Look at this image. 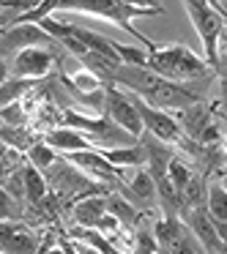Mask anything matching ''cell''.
<instances>
[{"label": "cell", "mask_w": 227, "mask_h": 254, "mask_svg": "<svg viewBox=\"0 0 227 254\" xmlns=\"http://www.w3.org/2000/svg\"><path fill=\"white\" fill-rule=\"evenodd\" d=\"M115 52L121 58L123 66H140L148 68V50H140V47H129V44H118L115 41Z\"/></svg>", "instance_id": "cell-25"}, {"label": "cell", "mask_w": 227, "mask_h": 254, "mask_svg": "<svg viewBox=\"0 0 227 254\" xmlns=\"http://www.w3.org/2000/svg\"><path fill=\"white\" fill-rule=\"evenodd\" d=\"M28 161H30V167H36L39 172H44V175H47V172L58 164V150L41 139V142H33L28 148Z\"/></svg>", "instance_id": "cell-20"}, {"label": "cell", "mask_w": 227, "mask_h": 254, "mask_svg": "<svg viewBox=\"0 0 227 254\" xmlns=\"http://www.w3.org/2000/svg\"><path fill=\"white\" fill-rule=\"evenodd\" d=\"M44 254H69V252H66V249H47Z\"/></svg>", "instance_id": "cell-31"}, {"label": "cell", "mask_w": 227, "mask_h": 254, "mask_svg": "<svg viewBox=\"0 0 227 254\" xmlns=\"http://www.w3.org/2000/svg\"><path fill=\"white\" fill-rule=\"evenodd\" d=\"M39 238L33 230L22 224H14L11 219H3V254H36Z\"/></svg>", "instance_id": "cell-9"}, {"label": "cell", "mask_w": 227, "mask_h": 254, "mask_svg": "<svg viewBox=\"0 0 227 254\" xmlns=\"http://www.w3.org/2000/svg\"><path fill=\"white\" fill-rule=\"evenodd\" d=\"M205 210L214 221H222L227 224V189L222 183H214L208 186V194H205Z\"/></svg>", "instance_id": "cell-21"}, {"label": "cell", "mask_w": 227, "mask_h": 254, "mask_svg": "<svg viewBox=\"0 0 227 254\" xmlns=\"http://www.w3.org/2000/svg\"><path fill=\"white\" fill-rule=\"evenodd\" d=\"M52 63L55 55L44 47H28V50H19L17 55L8 63V77L14 79H39L47 77L52 71Z\"/></svg>", "instance_id": "cell-6"}, {"label": "cell", "mask_w": 227, "mask_h": 254, "mask_svg": "<svg viewBox=\"0 0 227 254\" xmlns=\"http://www.w3.org/2000/svg\"><path fill=\"white\" fill-rule=\"evenodd\" d=\"M192 178H194L192 167H189L183 159H178V156H175V159L170 161V170H167V181L172 183L175 191H181V197H183V191H186V186L192 183Z\"/></svg>", "instance_id": "cell-24"}, {"label": "cell", "mask_w": 227, "mask_h": 254, "mask_svg": "<svg viewBox=\"0 0 227 254\" xmlns=\"http://www.w3.org/2000/svg\"><path fill=\"white\" fill-rule=\"evenodd\" d=\"M156 252H159V241L153 238V232L137 230V235H134V252L132 254H156Z\"/></svg>", "instance_id": "cell-26"}, {"label": "cell", "mask_w": 227, "mask_h": 254, "mask_svg": "<svg viewBox=\"0 0 227 254\" xmlns=\"http://www.w3.org/2000/svg\"><path fill=\"white\" fill-rule=\"evenodd\" d=\"M104 110L110 115V121L115 126H121L129 137H140L145 131L143 126V118L137 112V104H134V96L121 90L118 85H107V101H104Z\"/></svg>", "instance_id": "cell-4"}, {"label": "cell", "mask_w": 227, "mask_h": 254, "mask_svg": "<svg viewBox=\"0 0 227 254\" xmlns=\"http://www.w3.org/2000/svg\"><path fill=\"white\" fill-rule=\"evenodd\" d=\"M44 142L52 145L61 156H69V153H82V150H96L99 145H93L82 131L77 128H69V126H55L44 134Z\"/></svg>", "instance_id": "cell-8"}, {"label": "cell", "mask_w": 227, "mask_h": 254, "mask_svg": "<svg viewBox=\"0 0 227 254\" xmlns=\"http://www.w3.org/2000/svg\"><path fill=\"white\" fill-rule=\"evenodd\" d=\"M178 123H181L183 134H186L189 139H194V142H200V137H203V131L214 123V110L211 107H205L203 101L194 107H186V110L178 112Z\"/></svg>", "instance_id": "cell-13"}, {"label": "cell", "mask_w": 227, "mask_h": 254, "mask_svg": "<svg viewBox=\"0 0 227 254\" xmlns=\"http://www.w3.org/2000/svg\"><path fill=\"white\" fill-rule=\"evenodd\" d=\"M112 167H148V148L145 145H123V148H96Z\"/></svg>", "instance_id": "cell-14"}, {"label": "cell", "mask_w": 227, "mask_h": 254, "mask_svg": "<svg viewBox=\"0 0 227 254\" xmlns=\"http://www.w3.org/2000/svg\"><path fill=\"white\" fill-rule=\"evenodd\" d=\"M63 161H69V164H74L77 170H85L88 175L93 178H101V181H118V167H112L110 161L104 159V156L99 153V150H82V153H69L63 156Z\"/></svg>", "instance_id": "cell-10"}, {"label": "cell", "mask_w": 227, "mask_h": 254, "mask_svg": "<svg viewBox=\"0 0 227 254\" xmlns=\"http://www.w3.org/2000/svg\"><path fill=\"white\" fill-rule=\"evenodd\" d=\"M129 197L137 199L143 205H151L156 197H159V189H156V181L148 170H137L134 178L129 181Z\"/></svg>", "instance_id": "cell-17"}, {"label": "cell", "mask_w": 227, "mask_h": 254, "mask_svg": "<svg viewBox=\"0 0 227 254\" xmlns=\"http://www.w3.org/2000/svg\"><path fill=\"white\" fill-rule=\"evenodd\" d=\"M214 112H219V115L227 121V77L222 79V96H219V101L214 104Z\"/></svg>", "instance_id": "cell-28"}, {"label": "cell", "mask_w": 227, "mask_h": 254, "mask_svg": "<svg viewBox=\"0 0 227 254\" xmlns=\"http://www.w3.org/2000/svg\"><path fill=\"white\" fill-rule=\"evenodd\" d=\"M183 224H186L189 232L200 241V246H203L205 254H227V243L222 241V235L216 232V224H214V219L208 216L205 208L186 210V213H183Z\"/></svg>", "instance_id": "cell-7"}, {"label": "cell", "mask_w": 227, "mask_h": 254, "mask_svg": "<svg viewBox=\"0 0 227 254\" xmlns=\"http://www.w3.org/2000/svg\"><path fill=\"white\" fill-rule=\"evenodd\" d=\"M107 210H110L112 216H118L123 227H137L140 216H143V213L134 210L132 202H126L123 197H115V194H107Z\"/></svg>", "instance_id": "cell-23"}, {"label": "cell", "mask_w": 227, "mask_h": 254, "mask_svg": "<svg viewBox=\"0 0 227 254\" xmlns=\"http://www.w3.org/2000/svg\"><path fill=\"white\" fill-rule=\"evenodd\" d=\"M219 183L227 189V170H222V172H219Z\"/></svg>", "instance_id": "cell-30"}, {"label": "cell", "mask_w": 227, "mask_h": 254, "mask_svg": "<svg viewBox=\"0 0 227 254\" xmlns=\"http://www.w3.org/2000/svg\"><path fill=\"white\" fill-rule=\"evenodd\" d=\"M189 19H192L194 30L200 36V44H203V58L211 68L219 71V63H222V55H219V41L225 39L227 33V22L219 11H216L214 3H205V0H186L183 3Z\"/></svg>", "instance_id": "cell-3"}, {"label": "cell", "mask_w": 227, "mask_h": 254, "mask_svg": "<svg viewBox=\"0 0 227 254\" xmlns=\"http://www.w3.org/2000/svg\"><path fill=\"white\" fill-rule=\"evenodd\" d=\"M74 238H79V241L85 243L88 249H93V252L99 254H118V249L112 246L110 241H107V235H101L99 230H88V227H77V230H72Z\"/></svg>", "instance_id": "cell-22"}, {"label": "cell", "mask_w": 227, "mask_h": 254, "mask_svg": "<svg viewBox=\"0 0 227 254\" xmlns=\"http://www.w3.org/2000/svg\"><path fill=\"white\" fill-rule=\"evenodd\" d=\"M118 254H126V252H121V249H118Z\"/></svg>", "instance_id": "cell-33"}, {"label": "cell", "mask_w": 227, "mask_h": 254, "mask_svg": "<svg viewBox=\"0 0 227 254\" xmlns=\"http://www.w3.org/2000/svg\"><path fill=\"white\" fill-rule=\"evenodd\" d=\"M156 254H170V252H167V249H159V252H156Z\"/></svg>", "instance_id": "cell-32"}, {"label": "cell", "mask_w": 227, "mask_h": 254, "mask_svg": "<svg viewBox=\"0 0 227 254\" xmlns=\"http://www.w3.org/2000/svg\"><path fill=\"white\" fill-rule=\"evenodd\" d=\"M186 230H189V227L183 224L175 213H167L164 219H159L153 224V238L159 241V249H172L183 238V232H186Z\"/></svg>", "instance_id": "cell-16"}, {"label": "cell", "mask_w": 227, "mask_h": 254, "mask_svg": "<svg viewBox=\"0 0 227 254\" xmlns=\"http://www.w3.org/2000/svg\"><path fill=\"white\" fill-rule=\"evenodd\" d=\"M214 224H216V232L222 235V241L227 243V224H222V221H214Z\"/></svg>", "instance_id": "cell-29"}, {"label": "cell", "mask_w": 227, "mask_h": 254, "mask_svg": "<svg viewBox=\"0 0 227 254\" xmlns=\"http://www.w3.org/2000/svg\"><path fill=\"white\" fill-rule=\"evenodd\" d=\"M63 82L72 85L74 93H79L82 99H85V96L99 93V90H104V79H101L99 74H93L90 68H79V71L72 74V77H63Z\"/></svg>", "instance_id": "cell-18"}, {"label": "cell", "mask_w": 227, "mask_h": 254, "mask_svg": "<svg viewBox=\"0 0 227 254\" xmlns=\"http://www.w3.org/2000/svg\"><path fill=\"white\" fill-rule=\"evenodd\" d=\"M107 210V194H85L74 202L72 208V216L77 221V227H88V230H96L99 221L104 219Z\"/></svg>", "instance_id": "cell-11"}, {"label": "cell", "mask_w": 227, "mask_h": 254, "mask_svg": "<svg viewBox=\"0 0 227 254\" xmlns=\"http://www.w3.org/2000/svg\"><path fill=\"white\" fill-rule=\"evenodd\" d=\"M145 148H148V167H145V170L153 175L156 183L164 181L167 170H170V161L175 159V153L167 148V142H159V139H153V137L148 139V145H145Z\"/></svg>", "instance_id": "cell-15"}, {"label": "cell", "mask_w": 227, "mask_h": 254, "mask_svg": "<svg viewBox=\"0 0 227 254\" xmlns=\"http://www.w3.org/2000/svg\"><path fill=\"white\" fill-rule=\"evenodd\" d=\"M41 41H50V36L39 28V25H17V28L3 30V52L6 55H17L19 50L28 47H41Z\"/></svg>", "instance_id": "cell-12"}, {"label": "cell", "mask_w": 227, "mask_h": 254, "mask_svg": "<svg viewBox=\"0 0 227 254\" xmlns=\"http://www.w3.org/2000/svg\"><path fill=\"white\" fill-rule=\"evenodd\" d=\"M148 68L170 82H186L208 74L211 66L183 44H153L148 50Z\"/></svg>", "instance_id": "cell-2"}, {"label": "cell", "mask_w": 227, "mask_h": 254, "mask_svg": "<svg viewBox=\"0 0 227 254\" xmlns=\"http://www.w3.org/2000/svg\"><path fill=\"white\" fill-rule=\"evenodd\" d=\"M134 96V93H132ZM134 104H137V112L140 118H143V126L145 131L151 134L153 139H159V142H181L183 139V128L181 123L175 121V118L170 115V112L164 110H156V107H151L145 99H140V96H134Z\"/></svg>", "instance_id": "cell-5"}, {"label": "cell", "mask_w": 227, "mask_h": 254, "mask_svg": "<svg viewBox=\"0 0 227 254\" xmlns=\"http://www.w3.org/2000/svg\"><path fill=\"white\" fill-rule=\"evenodd\" d=\"M167 252H170V254H205L203 246H200V241H197V238H194L189 230L183 232L181 241H178L172 249H167Z\"/></svg>", "instance_id": "cell-27"}, {"label": "cell", "mask_w": 227, "mask_h": 254, "mask_svg": "<svg viewBox=\"0 0 227 254\" xmlns=\"http://www.w3.org/2000/svg\"><path fill=\"white\" fill-rule=\"evenodd\" d=\"M22 181H25V197L33 205L44 202L47 191H50V186H47V181H44V172H39L36 167H22Z\"/></svg>", "instance_id": "cell-19"}, {"label": "cell", "mask_w": 227, "mask_h": 254, "mask_svg": "<svg viewBox=\"0 0 227 254\" xmlns=\"http://www.w3.org/2000/svg\"><path fill=\"white\" fill-rule=\"evenodd\" d=\"M58 11H79L85 17L112 22L115 28L134 36L145 50H151L153 41H148L140 30H134L132 19L134 17H159V14H164V8L153 6V3H129V0H58Z\"/></svg>", "instance_id": "cell-1"}]
</instances>
